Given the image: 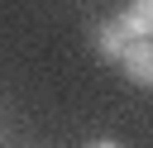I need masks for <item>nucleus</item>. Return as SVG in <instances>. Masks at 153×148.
<instances>
[{
  "instance_id": "obj_1",
  "label": "nucleus",
  "mask_w": 153,
  "mask_h": 148,
  "mask_svg": "<svg viewBox=\"0 0 153 148\" xmlns=\"http://www.w3.org/2000/svg\"><path fill=\"white\" fill-rule=\"evenodd\" d=\"M120 67L134 86H153V38H134L120 53Z\"/></svg>"
},
{
  "instance_id": "obj_2",
  "label": "nucleus",
  "mask_w": 153,
  "mask_h": 148,
  "mask_svg": "<svg viewBox=\"0 0 153 148\" xmlns=\"http://www.w3.org/2000/svg\"><path fill=\"white\" fill-rule=\"evenodd\" d=\"M120 19V29H124V38L134 43V38H153V0H134L124 14H115Z\"/></svg>"
},
{
  "instance_id": "obj_3",
  "label": "nucleus",
  "mask_w": 153,
  "mask_h": 148,
  "mask_svg": "<svg viewBox=\"0 0 153 148\" xmlns=\"http://www.w3.org/2000/svg\"><path fill=\"white\" fill-rule=\"evenodd\" d=\"M124 43H129V38H124V29H120V19H110V24H100V33H96V53H100V57H110V62H115V57L124 53Z\"/></svg>"
},
{
  "instance_id": "obj_4",
  "label": "nucleus",
  "mask_w": 153,
  "mask_h": 148,
  "mask_svg": "<svg viewBox=\"0 0 153 148\" xmlns=\"http://www.w3.org/2000/svg\"><path fill=\"white\" fill-rule=\"evenodd\" d=\"M86 148H124V143H120V138H91Z\"/></svg>"
}]
</instances>
